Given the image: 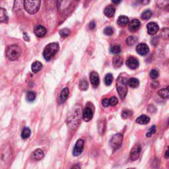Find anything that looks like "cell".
Wrapping results in <instances>:
<instances>
[{
    "mask_svg": "<svg viewBox=\"0 0 169 169\" xmlns=\"http://www.w3.org/2000/svg\"><path fill=\"white\" fill-rule=\"evenodd\" d=\"M128 79L124 76H119L116 80V89L121 99H124L128 93Z\"/></svg>",
    "mask_w": 169,
    "mask_h": 169,
    "instance_id": "6da1fadb",
    "label": "cell"
},
{
    "mask_svg": "<svg viewBox=\"0 0 169 169\" xmlns=\"http://www.w3.org/2000/svg\"><path fill=\"white\" fill-rule=\"evenodd\" d=\"M22 53L21 48L17 45L12 44L9 46L6 50V56L9 60L15 61L20 57Z\"/></svg>",
    "mask_w": 169,
    "mask_h": 169,
    "instance_id": "7a4b0ae2",
    "label": "cell"
},
{
    "mask_svg": "<svg viewBox=\"0 0 169 169\" xmlns=\"http://www.w3.org/2000/svg\"><path fill=\"white\" fill-rule=\"evenodd\" d=\"M59 50V44L57 43H50L45 47L43 56L46 61H50Z\"/></svg>",
    "mask_w": 169,
    "mask_h": 169,
    "instance_id": "3957f363",
    "label": "cell"
},
{
    "mask_svg": "<svg viewBox=\"0 0 169 169\" xmlns=\"http://www.w3.org/2000/svg\"><path fill=\"white\" fill-rule=\"evenodd\" d=\"M41 4V1L40 0H26L24 1V7L29 13L34 14L38 12Z\"/></svg>",
    "mask_w": 169,
    "mask_h": 169,
    "instance_id": "277c9868",
    "label": "cell"
},
{
    "mask_svg": "<svg viewBox=\"0 0 169 169\" xmlns=\"http://www.w3.org/2000/svg\"><path fill=\"white\" fill-rule=\"evenodd\" d=\"M123 141V135L120 133H116L112 137L110 141V144L112 148L113 149L114 151L120 148L122 146Z\"/></svg>",
    "mask_w": 169,
    "mask_h": 169,
    "instance_id": "5b68a950",
    "label": "cell"
},
{
    "mask_svg": "<svg viewBox=\"0 0 169 169\" xmlns=\"http://www.w3.org/2000/svg\"><path fill=\"white\" fill-rule=\"evenodd\" d=\"M84 149V141L83 139H79L76 142L73 150V155L75 157L79 156L82 153Z\"/></svg>",
    "mask_w": 169,
    "mask_h": 169,
    "instance_id": "8992f818",
    "label": "cell"
},
{
    "mask_svg": "<svg viewBox=\"0 0 169 169\" xmlns=\"http://www.w3.org/2000/svg\"><path fill=\"white\" fill-rule=\"evenodd\" d=\"M141 146L139 144H136L130 152V159L132 160L138 159L141 153Z\"/></svg>",
    "mask_w": 169,
    "mask_h": 169,
    "instance_id": "52a82bcc",
    "label": "cell"
},
{
    "mask_svg": "<svg viewBox=\"0 0 169 169\" xmlns=\"http://www.w3.org/2000/svg\"><path fill=\"white\" fill-rule=\"evenodd\" d=\"M136 51L139 55L141 56H145L149 52V46L146 44H139L138 45L136 48Z\"/></svg>",
    "mask_w": 169,
    "mask_h": 169,
    "instance_id": "ba28073f",
    "label": "cell"
},
{
    "mask_svg": "<svg viewBox=\"0 0 169 169\" xmlns=\"http://www.w3.org/2000/svg\"><path fill=\"white\" fill-rule=\"evenodd\" d=\"M147 32H148V33L149 34H151V35H153V34H155L158 31H159V25H158L157 23L151 22L147 24Z\"/></svg>",
    "mask_w": 169,
    "mask_h": 169,
    "instance_id": "9c48e42d",
    "label": "cell"
},
{
    "mask_svg": "<svg viewBox=\"0 0 169 169\" xmlns=\"http://www.w3.org/2000/svg\"><path fill=\"white\" fill-rule=\"evenodd\" d=\"M126 66L129 68L135 69L138 68L139 61L134 57H130L126 60Z\"/></svg>",
    "mask_w": 169,
    "mask_h": 169,
    "instance_id": "30bf717a",
    "label": "cell"
},
{
    "mask_svg": "<svg viewBox=\"0 0 169 169\" xmlns=\"http://www.w3.org/2000/svg\"><path fill=\"white\" fill-rule=\"evenodd\" d=\"M90 80L91 84L94 87H97L100 83V79H99L98 74L95 71H92L90 74Z\"/></svg>",
    "mask_w": 169,
    "mask_h": 169,
    "instance_id": "8fae6325",
    "label": "cell"
},
{
    "mask_svg": "<svg viewBox=\"0 0 169 169\" xmlns=\"http://www.w3.org/2000/svg\"><path fill=\"white\" fill-rule=\"evenodd\" d=\"M140 21L138 19H133L131 21L130 23V25H129V31H130L131 33H135V32L138 31L139 27H140Z\"/></svg>",
    "mask_w": 169,
    "mask_h": 169,
    "instance_id": "7c38bea8",
    "label": "cell"
},
{
    "mask_svg": "<svg viewBox=\"0 0 169 169\" xmlns=\"http://www.w3.org/2000/svg\"><path fill=\"white\" fill-rule=\"evenodd\" d=\"M93 112L90 108L87 107L85 108L83 111V118L85 122H89L90 120L93 118Z\"/></svg>",
    "mask_w": 169,
    "mask_h": 169,
    "instance_id": "4fadbf2b",
    "label": "cell"
},
{
    "mask_svg": "<svg viewBox=\"0 0 169 169\" xmlns=\"http://www.w3.org/2000/svg\"><path fill=\"white\" fill-rule=\"evenodd\" d=\"M34 33L38 37H42L46 33V29L42 25H37L34 28Z\"/></svg>",
    "mask_w": 169,
    "mask_h": 169,
    "instance_id": "5bb4252c",
    "label": "cell"
},
{
    "mask_svg": "<svg viewBox=\"0 0 169 169\" xmlns=\"http://www.w3.org/2000/svg\"><path fill=\"white\" fill-rule=\"evenodd\" d=\"M69 88H64L61 91V92L60 93V103H65L66 101L68 99V96H69Z\"/></svg>",
    "mask_w": 169,
    "mask_h": 169,
    "instance_id": "9a60e30c",
    "label": "cell"
},
{
    "mask_svg": "<svg viewBox=\"0 0 169 169\" xmlns=\"http://www.w3.org/2000/svg\"><path fill=\"white\" fill-rule=\"evenodd\" d=\"M44 157V152L41 149H36L32 154V159L34 160H41Z\"/></svg>",
    "mask_w": 169,
    "mask_h": 169,
    "instance_id": "2e32d148",
    "label": "cell"
},
{
    "mask_svg": "<svg viewBox=\"0 0 169 169\" xmlns=\"http://www.w3.org/2000/svg\"><path fill=\"white\" fill-rule=\"evenodd\" d=\"M149 122H150V118L146 116V115H141L140 116H139L138 118L136 119V122L138 123V124L141 125L148 124Z\"/></svg>",
    "mask_w": 169,
    "mask_h": 169,
    "instance_id": "e0dca14e",
    "label": "cell"
},
{
    "mask_svg": "<svg viewBox=\"0 0 169 169\" xmlns=\"http://www.w3.org/2000/svg\"><path fill=\"white\" fill-rule=\"evenodd\" d=\"M112 63L115 68H119L122 66L123 64V59L120 56H116L114 57L112 60Z\"/></svg>",
    "mask_w": 169,
    "mask_h": 169,
    "instance_id": "ac0fdd59",
    "label": "cell"
},
{
    "mask_svg": "<svg viewBox=\"0 0 169 169\" xmlns=\"http://www.w3.org/2000/svg\"><path fill=\"white\" fill-rule=\"evenodd\" d=\"M115 8L112 5H108L105 9H104V13L106 17H112L114 15L115 13Z\"/></svg>",
    "mask_w": 169,
    "mask_h": 169,
    "instance_id": "d6986e66",
    "label": "cell"
},
{
    "mask_svg": "<svg viewBox=\"0 0 169 169\" xmlns=\"http://www.w3.org/2000/svg\"><path fill=\"white\" fill-rule=\"evenodd\" d=\"M157 94L159 95L160 97L163 98H169V86L165 88L160 89L157 92Z\"/></svg>",
    "mask_w": 169,
    "mask_h": 169,
    "instance_id": "ffe728a7",
    "label": "cell"
},
{
    "mask_svg": "<svg viewBox=\"0 0 169 169\" xmlns=\"http://www.w3.org/2000/svg\"><path fill=\"white\" fill-rule=\"evenodd\" d=\"M42 68V64L41 63V62H40L39 61H34V62H33V63L32 64L31 69L33 73H38L39 71L41 70Z\"/></svg>",
    "mask_w": 169,
    "mask_h": 169,
    "instance_id": "44dd1931",
    "label": "cell"
},
{
    "mask_svg": "<svg viewBox=\"0 0 169 169\" xmlns=\"http://www.w3.org/2000/svg\"><path fill=\"white\" fill-rule=\"evenodd\" d=\"M117 23L118 24V25L121 26H124L126 25H127V24L129 23V19L128 17H126V16L122 15L118 19Z\"/></svg>",
    "mask_w": 169,
    "mask_h": 169,
    "instance_id": "7402d4cb",
    "label": "cell"
},
{
    "mask_svg": "<svg viewBox=\"0 0 169 169\" xmlns=\"http://www.w3.org/2000/svg\"><path fill=\"white\" fill-rule=\"evenodd\" d=\"M0 19L1 23H7L8 21V16L7 15L6 10L4 8L0 9Z\"/></svg>",
    "mask_w": 169,
    "mask_h": 169,
    "instance_id": "603a6c76",
    "label": "cell"
},
{
    "mask_svg": "<svg viewBox=\"0 0 169 169\" xmlns=\"http://www.w3.org/2000/svg\"><path fill=\"white\" fill-rule=\"evenodd\" d=\"M128 85L131 88H136L139 86V81L138 79L131 77V78L128 80Z\"/></svg>",
    "mask_w": 169,
    "mask_h": 169,
    "instance_id": "cb8c5ba5",
    "label": "cell"
},
{
    "mask_svg": "<svg viewBox=\"0 0 169 169\" xmlns=\"http://www.w3.org/2000/svg\"><path fill=\"white\" fill-rule=\"evenodd\" d=\"M31 130L29 128H25L23 129V130L22 131V133H21V138L23 139H27L29 138V136L31 135Z\"/></svg>",
    "mask_w": 169,
    "mask_h": 169,
    "instance_id": "d4e9b609",
    "label": "cell"
},
{
    "mask_svg": "<svg viewBox=\"0 0 169 169\" xmlns=\"http://www.w3.org/2000/svg\"><path fill=\"white\" fill-rule=\"evenodd\" d=\"M152 11L150 9L145 10L144 11L141 13V18L144 20H147L151 17Z\"/></svg>",
    "mask_w": 169,
    "mask_h": 169,
    "instance_id": "484cf974",
    "label": "cell"
},
{
    "mask_svg": "<svg viewBox=\"0 0 169 169\" xmlns=\"http://www.w3.org/2000/svg\"><path fill=\"white\" fill-rule=\"evenodd\" d=\"M112 81H113V76L111 73H108L106 75V76L104 77V83L106 85L109 86L112 84Z\"/></svg>",
    "mask_w": 169,
    "mask_h": 169,
    "instance_id": "4316f807",
    "label": "cell"
},
{
    "mask_svg": "<svg viewBox=\"0 0 169 169\" xmlns=\"http://www.w3.org/2000/svg\"><path fill=\"white\" fill-rule=\"evenodd\" d=\"M138 38H136L135 36H129L126 39V44L128 46H133L138 42Z\"/></svg>",
    "mask_w": 169,
    "mask_h": 169,
    "instance_id": "83f0119b",
    "label": "cell"
},
{
    "mask_svg": "<svg viewBox=\"0 0 169 169\" xmlns=\"http://www.w3.org/2000/svg\"><path fill=\"white\" fill-rule=\"evenodd\" d=\"M36 98V94L33 91H29L26 94V100L29 102H33Z\"/></svg>",
    "mask_w": 169,
    "mask_h": 169,
    "instance_id": "f1b7e54d",
    "label": "cell"
},
{
    "mask_svg": "<svg viewBox=\"0 0 169 169\" xmlns=\"http://www.w3.org/2000/svg\"><path fill=\"white\" fill-rule=\"evenodd\" d=\"M111 52L114 54H119L121 52V48L118 45H114L111 47Z\"/></svg>",
    "mask_w": 169,
    "mask_h": 169,
    "instance_id": "f546056e",
    "label": "cell"
},
{
    "mask_svg": "<svg viewBox=\"0 0 169 169\" xmlns=\"http://www.w3.org/2000/svg\"><path fill=\"white\" fill-rule=\"evenodd\" d=\"M71 32L68 29H63L60 31V35L61 37H68L70 35Z\"/></svg>",
    "mask_w": 169,
    "mask_h": 169,
    "instance_id": "4dcf8cb0",
    "label": "cell"
},
{
    "mask_svg": "<svg viewBox=\"0 0 169 169\" xmlns=\"http://www.w3.org/2000/svg\"><path fill=\"white\" fill-rule=\"evenodd\" d=\"M88 84L86 80L83 79V80H81V81H80L79 88H81L82 91H86L88 88Z\"/></svg>",
    "mask_w": 169,
    "mask_h": 169,
    "instance_id": "1f68e13d",
    "label": "cell"
},
{
    "mask_svg": "<svg viewBox=\"0 0 169 169\" xmlns=\"http://www.w3.org/2000/svg\"><path fill=\"white\" fill-rule=\"evenodd\" d=\"M149 76L152 79H155L159 77V72H158V71L156 70V69H152V70L150 71Z\"/></svg>",
    "mask_w": 169,
    "mask_h": 169,
    "instance_id": "d6a6232c",
    "label": "cell"
},
{
    "mask_svg": "<svg viewBox=\"0 0 169 169\" xmlns=\"http://www.w3.org/2000/svg\"><path fill=\"white\" fill-rule=\"evenodd\" d=\"M155 132H156V126L154 125V126H151V128H150L149 131L146 134V136L147 137V138H150V137H151L153 135V134H155Z\"/></svg>",
    "mask_w": 169,
    "mask_h": 169,
    "instance_id": "836d02e7",
    "label": "cell"
},
{
    "mask_svg": "<svg viewBox=\"0 0 169 169\" xmlns=\"http://www.w3.org/2000/svg\"><path fill=\"white\" fill-rule=\"evenodd\" d=\"M114 33V30L113 29L111 26H108L104 29V34H106L107 36H111L112 35V34Z\"/></svg>",
    "mask_w": 169,
    "mask_h": 169,
    "instance_id": "e575fe53",
    "label": "cell"
},
{
    "mask_svg": "<svg viewBox=\"0 0 169 169\" xmlns=\"http://www.w3.org/2000/svg\"><path fill=\"white\" fill-rule=\"evenodd\" d=\"M161 36H163V39H169V29H163Z\"/></svg>",
    "mask_w": 169,
    "mask_h": 169,
    "instance_id": "d590c367",
    "label": "cell"
},
{
    "mask_svg": "<svg viewBox=\"0 0 169 169\" xmlns=\"http://www.w3.org/2000/svg\"><path fill=\"white\" fill-rule=\"evenodd\" d=\"M109 101H110V105L112 106H116L118 103V101L117 98L115 97V96H112V97H111L109 99Z\"/></svg>",
    "mask_w": 169,
    "mask_h": 169,
    "instance_id": "8d00e7d4",
    "label": "cell"
},
{
    "mask_svg": "<svg viewBox=\"0 0 169 169\" xmlns=\"http://www.w3.org/2000/svg\"><path fill=\"white\" fill-rule=\"evenodd\" d=\"M131 114H132V112L130 111H124L122 112V116L124 119H126L130 117Z\"/></svg>",
    "mask_w": 169,
    "mask_h": 169,
    "instance_id": "74e56055",
    "label": "cell"
},
{
    "mask_svg": "<svg viewBox=\"0 0 169 169\" xmlns=\"http://www.w3.org/2000/svg\"><path fill=\"white\" fill-rule=\"evenodd\" d=\"M157 111V108H156V107H155L154 105H150L148 106V107H147V111H148L149 112H150V113H155V112H156Z\"/></svg>",
    "mask_w": 169,
    "mask_h": 169,
    "instance_id": "f35d334b",
    "label": "cell"
},
{
    "mask_svg": "<svg viewBox=\"0 0 169 169\" xmlns=\"http://www.w3.org/2000/svg\"><path fill=\"white\" fill-rule=\"evenodd\" d=\"M158 5H159V7H165L169 5V1H157ZM158 5V6H159Z\"/></svg>",
    "mask_w": 169,
    "mask_h": 169,
    "instance_id": "ab89813d",
    "label": "cell"
},
{
    "mask_svg": "<svg viewBox=\"0 0 169 169\" xmlns=\"http://www.w3.org/2000/svg\"><path fill=\"white\" fill-rule=\"evenodd\" d=\"M102 104H103V105L104 107H108L110 105V101H109V99L108 98H104L102 101Z\"/></svg>",
    "mask_w": 169,
    "mask_h": 169,
    "instance_id": "60d3db41",
    "label": "cell"
},
{
    "mask_svg": "<svg viewBox=\"0 0 169 169\" xmlns=\"http://www.w3.org/2000/svg\"><path fill=\"white\" fill-rule=\"evenodd\" d=\"M95 26H96V23L95 21H91V22L88 23V28H89V29H91V30H93V29H95Z\"/></svg>",
    "mask_w": 169,
    "mask_h": 169,
    "instance_id": "b9f144b4",
    "label": "cell"
},
{
    "mask_svg": "<svg viewBox=\"0 0 169 169\" xmlns=\"http://www.w3.org/2000/svg\"><path fill=\"white\" fill-rule=\"evenodd\" d=\"M24 39L26 41H30V38H29V36L28 35L27 33H24Z\"/></svg>",
    "mask_w": 169,
    "mask_h": 169,
    "instance_id": "7bdbcfd3",
    "label": "cell"
},
{
    "mask_svg": "<svg viewBox=\"0 0 169 169\" xmlns=\"http://www.w3.org/2000/svg\"><path fill=\"white\" fill-rule=\"evenodd\" d=\"M71 169H81V167H80V166L79 165H74L73 167H72Z\"/></svg>",
    "mask_w": 169,
    "mask_h": 169,
    "instance_id": "ee69618b",
    "label": "cell"
},
{
    "mask_svg": "<svg viewBox=\"0 0 169 169\" xmlns=\"http://www.w3.org/2000/svg\"><path fill=\"white\" fill-rule=\"evenodd\" d=\"M165 157H166V158L169 157V151L168 150H167V151H166V153H165Z\"/></svg>",
    "mask_w": 169,
    "mask_h": 169,
    "instance_id": "f6af8a7d",
    "label": "cell"
},
{
    "mask_svg": "<svg viewBox=\"0 0 169 169\" xmlns=\"http://www.w3.org/2000/svg\"><path fill=\"white\" fill-rule=\"evenodd\" d=\"M113 2V4H116V5H118V4H120V3H121V1H112Z\"/></svg>",
    "mask_w": 169,
    "mask_h": 169,
    "instance_id": "bcb514c9",
    "label": "cell"
},
{
    "mask_svg": "<svg viewBox=\"0 0 169 169\" xmlns=\"http://www.w3.org/2000/svg\"><path fill=\"white\" fill-rule=\"evenodd\" d=\"M128 169H133V168H128Z\"/></svg>",
    "mask_w": 169,
    "mask_h": 169,
    "instance_id": "7dc6e473",
    "label": "cell"
},
{
    "mask_svg": "<svg viewBox=\"0 0 169 169\" xmlns=\"http://www.w3.org/2000/svg\"><path fill=\"white\" fill-rule=\"evenodd\" d=\"M168 151H169V147H168Z\"/></svg>",
    "mask_w": 169,
    "mask_h": 169,
    "instance_id": "c3c4849f",
    "label": "cell"
}]
</instances>
